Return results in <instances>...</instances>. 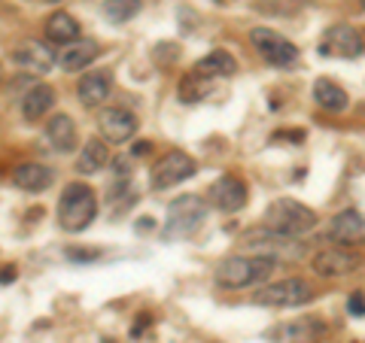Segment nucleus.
I'll list each match as a JSON object with an SVG mask.
<instances>
[{
	"instance_id": "nucleus-1",
	"label": "nucleus",
	"mask_w": 365,
	"mask_h": 343,
	"mask_svg": "<svg viewBox=\"0 0 365 343\" xmlns=\"http://www.w3.org/2000/svg\"><path fill=\"white\" fill-rule=\"evenodd\" d=\"M95 213H98V201H95V191L83 182H71L64 191H61V201H58V225L64 231L79 234L95 222Z\"/></svg>"
},
{
	"instance_id": "nucleus-2",
	"label": "nucleus",
	"mask_w": 365,
	"mask_h": 343,
	"mask_svg": "<svg viewBox=\"0 0 365 343\" xmlns=\"http://www.w3.org/2000/svg\"><path fill=\"white\" fill-rule=\"evenodd\" d=\"M277 268V258L274 255H256V258H244V255H232L220 261L216 268V283L222 289H244V285L262 283L265 277H271V270Z\"/></svg>"
},
{
	"instance_id": "nucleus-3",
	"label": "nucleus",
	"mask_w": 365,
	"mask_h": 343,
	"mask_svg": "<svg viewBox=\"0 0 365 343\" xmlns=\"http://www.w3.org/2000/svg\"><path fill=\"white\" fill-rule=\"evenodd\" d=\"M265 225L274 228V231H280V234L302 237L317 225V213L311 207H304V204L292 201V198H277V201L268 204Z\"/></svg>"
},
{
	"instance_id": "nucleus-4",
	"label": "nucleus",
	"mask_w": 365,
	"mask_h": 343,
	"mask_svg": "<svg viewBox=\"0 0 365 343\" xmlns=\"http://www.w3.org/2000/svg\"><path fill=\"white\" fill-rule=\"evenodd\" d=\"M207 219V201L201 194H182L168 207V219H165V237H192Z\"/></svg>"
},
{
	"instance_id": "nucleus-5",
	"label": "nucleus",
	"mask_w": 365,
	"mask_h": 343,
	"mask_svg": "<svg viewBox=\"0 0 365 343\" xmlns=\"http://www.w3.org/2000/svg\"><path fill=\"white\" fill-rule=\"evenodd\" d=\"M195 170H198V164L192 162V155L174 149V152L162 155V158H158V162L153 164V176H150V182H153V189L165 191V189L180 186L182 179L195 176Z\"/></svg>"
},
{
	"instance_id": "nucleus-6",
	"label": "nucleus",
	"mask_w": 365,
	"mask_h": 343,
	"mask_svg": "<svg viewBox=\"0 0 365 343\" xmlns=\"http://www.w3.org/2000/svg\"><path fill=\"white\" fill-rule=\"evenodd\" d=\"M307 298H311V285L299 277H289V280H280V283H271L265 289H259L253 295V301L262 307H302Z\"/></svg>"
},
{
	"instance_id": "nucleus-7",
	"label": "nucleus",
	"mask_w": 365,
	"mask_h": 343,
	"mask_svg": "<svg viewBox=\"0 0 365 343\" xmlns=\"http://www.w3.org/2000/svg\"><path fill=\"white\" fill-rule=\"evenodd\" d=\"M250 40L259 49V55L265 58L268 64L274 67H289L299 61V49H295V43H289L287 37H280V33H274L268 28H253L250 31Z\"/></svg>"
},
{
	"instance_id": "nucleus-8",
	"label": "nucleus",
	"mask_w": 365,
	"mask_h": 343,
	"mask_svg": "<svg viewBox=\"0 0 365 343\" xmlns=\"http://www.w3.org/2000/svg\"><path fill=\"white\" fill-rule=\"evenodd\" d=\"M365 49V43L359 37L356 28L350 25H335L326 31L323 37V46H319V52L323 55H335V58H359Z\"/></svg>"
},
{
	"instance_id": "nucleus-9",
	"label": "nucleus",
	"mask_w": 365,
	"mask_h": 343,
	"mask_svg": "<svg viewBox=\"0 0 365 343\" xmlns=\"http://www.w3.org/2000/svg\"><path fill=\"white\" fill-rule=\"evenodd\" d=\"M207 201L213 204V207H220L222 213H237V210H244V204H247V186H244V179H237L232 174H225L220 176L210 186L207 191Z\"/></svg>"
},
{
	"instance_id": "nucleus-10",
	"label": "nucleus",
	"mask_w": 365,
	"mask_h": 343,
	"mask_svg": "<svg viewBox=\"0 0 365 343\" xmlns=\"http://www.w3.org/2000/svg\"><path fill=\"white\" fill-rule=\"evenodd\" d=\"M311 268L319 277H344V273H353L359 268V255L347 253V249H338V246H326L311 258Z\"/></svg>"
},
{
	"instance_id": "nucleus-11",
	"label": "nucleus",
	"mask_w": 365,
	"mask_h": 343,
	"mask_svg": "<svg viewBox=\"0 0 365 343\" xmlns=\"http://www.w3.org/2000/svg\"><path fill=\"white\" fill-rule=\"evenodd\" d=\"M329 240L341 246H356L365 243V219L356 210H341L332 222H329Z\"/></svg>"
},
{
	"instance_id": "nucleus-12",
	"label": "nucleus",
	"mask_w": 365,
	"mask_h": 343,
	"mask_svg": "<svg viewBox=\"0 0 365 343\" xmlns=\"http://www.w3.org/2000/svg\"><path fill=\"white\" fill-rule=\"evenodd\" d=\"M13 61L19 67H28V70L49 73L52 67L58 64V55H55V49H49V43H43V40H25L13 52Z\"/></svg>"
},
{
	"instance_id": "nucleus-13",
	"label": "nucleus",
	"mask_w": 365,
	"mask_h": 343,
	"mask_svg": "<svg viewBox=\"0 0 365 343\" xmlns=\"http://www.w3.org/2000/svg\"><path fill=\"white\" fill-rule=\"evenodd\" d=\"M98 128H101V134H104V140H107V143H125V140H131V137H134V131H137V119L131 116L128 110L110 107V110L101 112Z\"/></svg>"
},
{
	"instance_id": "nucleus-14",
	"label": "nucleus",
	"mask_w": 365,
	"mask_h": 343,
	"mask_svg": "<svg viewBox=\"0 0 365 343\" xmlns=\"http://www.w3.org/2000/svg\"><path fill=\"white\" fill-rule=\"evenodd\" d=\"M98 55H101V46H98L95 40H76V43L61 46L58 64H61V70L76 73V70H86V67L95 61Z\"/></svg>"
},
{
	"instance_id": "nucleus-15",
	"label": "nucleus",
	"mask_w": 365,
	"mask_h": 343,
	"mask_svg": "<svg viewBox=\"0 0 365 343\" xmlns=\"http://www.w3.org/2000/svg\"><path fill=\"white\" fill-rule=\"evenodd\" d=\"M110 88H113V79H110V73H104V70L86 73L83 79H79V85H76L79 104H83L86 110H91V107H101V104H104V100L110 97Z\"/></svg>"
},
{
	"instance_id": "nucleus-16",
	"label": "nucleus",
	"mask_w": 365,
	"mask_h": 343,
	"mask_svg": "<svg viewBox=\"0 0 365 343\" xmlns=\"http://www.w3.org/2000/svg\"><path fill=\"white\" fill-rule=\"evenodd\" d=\"M52 170L46 167V164H34V162H28V164H19V167H13V186L16 189H21V191H46L52 186Z\"/></svg>"
},
{
	"instance_id": "nucleus-17",
	"label": "nucleus",
	"mask_w": 365,
	"mask_h": 343,
	"mask_svg": "<svg viewBox=\"0 0 365 343\" xmlns=\"http://www.w3.org/2000/svg\"><path fill=\"white\" fill-rule=\"evenodd\" d=\"M52 104H55V91L49 85H43V83H34L28 88V95L21 97V116H25L28 122H37L52 110Z\"/></svg>"
},
{
	"instance_id": "nucleus-18",
	"label": "nucleus",
	"mask_w": 365,
	"mask_h": 343,
	"mask_svg": "<svg viewBox=\"0 0 365 343\" xmlns=\"http://www.w3.org/2000/svg\"><path fill=\"white\" fill-rule=\"evenodd\" d=\"M107 162H110V149H107V143L104 140H86V146L79 149V158H76V170L79 174H86V176H91V174H101V170L107 167Z\"/></svg>"
},
{
	"instance_id": "nucleus-19",
	"label": "nucleus",
	"mask_w": 365,
	"mask_h": 343,
	"mask_svg": "<svg viewBox=\"0 0 365 343\" xmlns=\"http://www.w3.org/2000/svg\"><path fill=\"white\" fill-rule=\"evenodd\" d=\"M46 137H49L58 152H73L76 149V125H73L71 116H64V112L49 119V125H46Z\"/></svg>"
},
{
	"instance_id": "nucleus-20",
	"label": "nucleus",
	"mask_w": 365,
	"mask_h": 343,
	"mask_svg": "<svg viewBox=\"0 0 365 343\" xmlns=\"http://www.w3.org/2000/svg\"><path fill=\"white\" fill-rule=\"evenodd\" d=\"M46 40L55 43V46H67V43H76L79 40V25L73 16L67 13H55L46 19Z\"/></svg>"
},
{
	"instance_id": "nucleus-21",
	"label": "nucleus",
	"mask_w": 365,
	"mask_h": 343,
	"mask_svg": "<svg viewBox=\"0 0 365 343\" xmlns=\"http://www.w3.org/2000/svg\"><path fill=\"white\" fill-rule=\"evenodd\" d=\"M314 97H317V104L329 110V112H341V110H347V91L341 88L338 83H332V79H317L314 83Z\"/></svg>"
},
{
	"instance_id": "nucleus-22",
	"label": "nucleus",
	"mask_w": 365,
	"mask_h": 343,
	"mask_svg": "<svg viewBox=\"0 0 365 343\" xmlns=\"http://www.w3.org/2000/svg\"><path fill=\"white\" fill-rule=\"evenodd\" d=\"M237 70V61L228 55L225 49H213L207 58H201L198 64H195V73L198 76H232Z\"/></svg>"
},
{
	"instance_id": "nucleus-23",
	"label": "nucleus",
	"mask_w": 365,
	"mask_h": 343,
	"mask_svg": "<svg viewBox=\"0 0 365 343\" xmlns=\"http://www.w3.org/2000/svg\"><path fill=\"white\" fill-rule=\"evenodd\" d=\"M140 0H107L104 4V13L110 21H116V25H125V21H131L137 13H140Z\"/></svg>"
},
{
	"instance_id": "nucleus-24",
	"label": "nucleus",
	"mask_w": 365,
	"mask_h": 343,
	"mask_svg": "<svg viewBox=\"0 0 365 343\" xmlns=\"http://www.w3.org/2000/svg\"><path fill=\"white\" fill-rule=\"evenodd\" d=\"M347 307H350V313H353V316H365V298H362L359 292H356V295H353V298L347 301Z\"/></svg>"
},
{
	"instance_id": "nucleus-25",
	"label": "nucleus",
	"mask_w": 365,
	"mask_h": 343,
	"mask_svg": "<svg viewBox=\"0 0 365 343\" xmlns=\"http://www.w3.org/2000/svg\"><path fill=\"white\" fill-rule=\"evenodd\" d=\"M13 280H16V268H13V265H6V268H4V285H9Z\"/></svg>"
},
{
	"instance_id": "nucleus-26",
	"label": "nucleus",
	"mask_w": 365,
	"mask_h": 343,
	"mask_svg": "<svg viewBox=\"0 0 365 343\" xmlns=\"http://www.w3.org/2000/svg\"><path fill=\"white\" fill-rule=\"evenodd\" d=\"M71 258H98V253H73L71 249Z\"/></svg>"
},
{
	"instance_id": "nucleus-27",
	"label": "nucleus",
	"mask_w": 365,
	"mask_h": 343,
	"mask_svg": "<svg viewBox=\"0 0 365 343\" xmlns=\"http://www.w3.org/2000/svg\"><path fill=\"white\" fill-rule=\"evenodd\" d=\"M362 9H365V0H362Z\"/></svg>"
},
{
	"instance_id": "nucleus-28",
	"label": "nucleus",
	"mask_w": 365,
	"mask_h": 343,
	"mask_svg": "<svg viewBox=\"0 0 365 343\" xmlns=\"http://www.w3.org/2000/svg\"><path fill=\"white\" fill-rule=\"evenodd\" d=\"M104 343H113V340H104Z\"/></svg>"
}]
</instances>
